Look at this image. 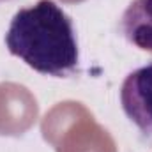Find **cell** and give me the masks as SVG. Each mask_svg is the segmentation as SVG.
<instances>
[{
	"mask_svg": "<svg viewBox=\"0 0 152 152\" xmlns=\"http://www.w3.org/2000/svg\"><path fill=\"white\" fill-rule=\"evenodd\" d=\"M120 32L134 48L152 53V0H133L126 7Z\"/></svg>",
	"mask_w": 152,
	"mask_h": 152,
	"instance_id": "3957f363",
	"label": "cell"
},
{
	"mask_svg": "<svg viewBox=\"0 0 152 152\" xmlns=\"http://www.w3.org/2000/svg\"><path fill=\"white\" fill-rule=\"evenodd\" d=\"M5 46L11 55L41 75L67 78L78 73L75 23L53 0H37L16 11L5 34Z\"/></svg>",
	"mask_w": 152,
	"mask_h": 152,
	"instance_id": "6da1fadb",
	"label": "cell"
},
{
	"mask_svg": "<svg viewBox=\"0 0 152 152\" xmlns=\"http://www.w3.org/2000/svg\"><path fill=\"white\" fill-rule=\"evenodd\" d=\"M120 104L127 118L145 134H152V62L131 71L120 87Z\"/></svg>",
	"mask_w": 152,
	"mask_h": 152,
	"instance_id": "7a4b0ae2",
	"label": "cell"
}]
</instances>
